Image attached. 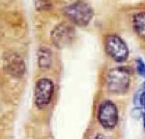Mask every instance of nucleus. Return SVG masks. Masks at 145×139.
<instances>
[{"instance_id":"f8f14e48","label":"nucleus","mask_w":145,"mask_h":139,"mask_svg":"<svg viewBox=\"0 0 145 139\" xmlns=\"http://www.w3.org/2000/svg\"><path fill=\"white\" fill-rule=\"evenodd\" d=\"M139 103L140 105L142 106L143 111H144V114H145V91L144 90L141 91V94L139 96Z\"/></svg>"},{"instance_id":"7ed1b4c3","label":"nucleus","mask_w":145,"mask_h":139,"mask_svg":"<svg viewBox=\"0 0 145 139\" xmlns=\"http://www.w3.org/2000/svg\"><path fill=\"white\" fill-rule=\"evenodd\" d=\"M104 48L107 55L115 62L122 64L129 58L130 50L127 43L117 34H108L104 39Z\"/></svg>"},{"instance_id":"20e7f679","label":"nucleus","mask_w":145,"mask_h":139,"mask_svg":"<svg viewBox=\"0 0 145 139\" xmlns=\"http://www.w3.org/2000/svg\"><path fill=\"white\" fill-rule=\"evenodd\" d=\"M97 121L105 129H113L118 123V109L112 101H104L97 109Z\"/></svg>"},{"instance_id":"423d86ee","label":"nucleus","mask_w":145,"mask_h":139,"mask_svg":"<svg viewBox=\"0 0 145 139\" xmlns=\"http://www.w3.org/2000/svg\"><path fill=\"white\" fill-rule=\"evenodd\" d=\"M75 37V29L67 23H60L52 30L51 41L57 48H63L70 45Z\"/></svg>"},{"instance_id":"0eeeda50","label":"nucleus","mask_w":145,"mask_h":139,"mask_svg":"<svg viewBox=\"0 0 145 139\" xmlns=\"http://www.w3.org/2000/svg\"><path fill=\"white\" fill-rule=\"evenodd\" d=\"M5 70L15 77H21L25 73V64L17 54H9L5 59Z\"/></svg>"},{"instance_id":"4468645a","label":"nucleus","mask_w":145,"mask_h":139,"mask_svg":"<svg viewBox=\"0 0 145 139\" xmlns=\"http://www.w3.org/2000/svg\"><path fill=\"white\" fill-rule=\"evenodd\" d=\"M143 90L145 91V82H144V84H143Z\"/></svg>"},{"instance_id":"6e6552de","label":"nucleus","mask_w":145,"mask_h":139,"mask_svg":"<svg viewBox=\"0 0 145 139\" xmlns=\"http://www.w3.org/2000/svg\"><path fill=\"white\" fill-rule=\"evenodd\" d=\"M132 26L135 33L140 39L145 41V12H140L135 14L132 20Z\"/></svg>"},{"instance_id":"9b49d317","label":"nucleus","mask_w":145,"mask_h":139,"mask_svg":"<svg viewBox=\"0 0 145 139\" xmlns=\"http://www.w3.org/2000/svg\"><path fill=\"white\" fill-rule=\"evenodd\" d=\"M47 6H50V2L47 0H37L36 2V7L39 9H46Z\"/></svg>"},{"instance_id":"f03ea898","label":"nucleus","mask_w":145,"mask_h":139,"mask_svg":"<svg viewBox=\"0 0 145 139\" xmlns=\"http://www.w3.org/2000/svg\"><path fill=\"white\" fill-rule=\"evenodd\" d=\"M63 12L72 23L79 26H86L93 18L92 7L82 0H78L67 5L64 7Z\"/></svg>"},{"instance_id":"39448f33","label":"nucleus","mask_w":145,"mask_h":139,"mask_svg":"<svg viewBox=\"0 0 145 139\" xmlns=\"http://www.w3.org/2000/svg\"><path fill=\"white\" fill-rule=\"evenodd\" d=\"M54 92V84L48 78H42L36 82L34 88V103L37 108L42 109L50 104Z\"/></svg>"},{"instance_id":"1a4fd4ad","label":"nucleus","mask_w":145,"mask_h":139,"mask_svg":"<svg viewBox=\"0 0 145 139\" xmlns=\"http://www.w3.org/2000/svg\"><path fill=\"white\" fill-rule=\"evenodd\" d=\"M37 60L39 66L42 69H49L52 64V53L50 49L47 47H40L37 53Z\"/></svg>"},{"instance_id":"ddd939ff","label":"nucleus","mask_w":145,"mask_h":139,"mask_svg":"<svg viewBox=\"0 0 145 139\" xmlns=\"http://www.w3.org/2000/svg\"><path fill=\"white\" fill-rule=\"evenodd\" d=\"M92 139H107V137L102 135V134H97V135H95Z\"/></svg>"},{"instance_id":"f257e3e1","label":"nucleus","mask_w":145,"mask_h":139,"mask_svg":"<svg viewBox=\"0 0 145 139\" xmlns=\"http://www.w3.org/2000/svg\"><path fill=\"white\" fill-rule=\"evenodd\" d=\"M106 83L108 90L112 94H125L131 85V71L127 67H116L107 74Z\"/></svg>"},{"instance_id":"9d476101","label":"nucleus","mask_w":145,"mask_h":139,"mask_svg":"<svg viewBox=\"0 0 145 139\" xmlns=\"http://www.w3.org/2000/svg\"><path fill=\"white\" fill-rule=\"evenodd\" d=\"M136 70L140 76H142L143 78H145V62L141 58L136 59Z\"/></svg>"}]
</instances>
